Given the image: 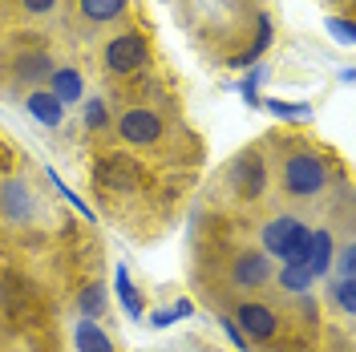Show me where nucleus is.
I'll return each mask as SVG.
<instances>
[{
  "mask_svg": "<svg viewBox=\"0 0 356 352\" xmlns=\"http://www.w3.org/2000/svg\"><path fill=\"white\" fill-rule=\"evenodd\" d=\"M308 239H312V231L300 215H275L259 231L264 251L271 259H280L284 267H304V259H308Z\"/></svg>",
  "mask_w": 356,
  "mask_h": 352,
  "instance_id": "1",
  "label": "nucleus"
},
{
  "mask_svg": "<svg viewBox=\"0 0 356 352\" xmlns=\"http://www.w3.org/2000/svg\"><path fill=\"white\" fill-rule=\"evenodd\" d=\"M284 191L288 198H316L324 186H328V162L316 154V150H291L284 158Z\"/></svg>",
  "mask_w": 356,
  "mask_h": 352,
  "instance_id": "2",
  "label": "nucleus"
},
{
  "mask_svg": "<svg viewBox=\"0 0 356 352\" xmlns=\"http://www.w3.org/2000/svg\"><path fill=\"white\" fill-rule=\"evenodd\" d=\"M102 61H106V69H110L113 77H134V73H142V69L150 65V41L138 29H122V33H113L110 41H106Z\"/></svg>",
  "mask_w": 356,
  "mask_h": 352,
  "instance_id": "3",
  "label": "nucleus"
},
{
  "mask_svg": "<svg viewBox=\"0 0 356 352\" xmlns=\"http://www.w3.org/2000/svg\"><path fill=\"white\" fill-rule=\"evenodd\" d=\"M142 182V166L134 154H102L93 166V186L106 195H134Z\"/></svg>",
  "mask_w": 356,
  "mask_h": 352,
  "instance_id": "4",
  "label": "nucleus"
},
{
  "mask_svg": "<svg viewBox=\"0 0 356 352\" xmlns=\"http://www.w3.org/2000/svg\"><path fill=\"white\" fill-rule=\"evenodd\" d=\"M162 134H166V122H162V113L150 110V106H130V110H122V118H118V138H122L126 146H134V150L158 146Z\"/></svg>",
  "mask_w": 356,
  "mask_h": 352,
  "instance_id": "5",
  "label": "nucleus"
},
{
  "mask_svg": "<svg viewBox=\"0 0 356 352\" xmlns=\"http://www.w3.org/2000/svg\"><path fill=\"white\" fill-rule=\"evenodd\" d=\"M227 186H231V195H239V198H264L267 191V162L259 154H239L231 166H227Z\"/></svg>",
  "mask_w": 356,
  "mask_h": 352,
  "instance_id": "6",
  "label": "nucleus"
},
{
  "mask_svg": "<svg viewBox=\"0 0 356 352\" xmlns=\"http://www.w3.org/2000/svg\"><path fill=\"white\" fill-rule=\"evenodd\" d=\"M0 219L13 227H29L37 219V195L29 191V182H21V178L0 182Z\"/></svg>",
  "mask_w": 356,
  "mask_h": 352,
  "instance_id": "7",
  "label": "nucleus"
},
{
  "mask_svg": "<svg viewBox=\"0 0 356 352\" xmlns=\"http://www.w3.org/2000/svg\"><path fill=\"white\" fill-rule=\"evenodd\" d=\"M231 320L247 340H275V332H280V312L271 304H259V300H243Z\"/></svg>",
  "mask_w": 356,
  "mask_h": 352,
  "instance_id": "8",
  "label": "nucleus"
},
{
  "mask_svg": "<svg viewBox=\"0 0 356 352\" xmlns=\"http://www.w3.org/2000/svg\"><path fill=\"white\" fill-rule=\"evenodd\" d=\"M0 308L8 312L17 324H37L41 320V304H37V291L21 280H0Z\"/></svg>",
  "mask_w": 356,
  "mask_h": 352,
  "instance_id": "9",
  "label": "nucleus"
},
{
  "mask_svg": "<svg viewBox=\"0 0 356 352\" xmlns=\"http://www.w3.org/2000/svg\"><path fill=\"white\" fill-rule=\"evenodd\" d=\"M271 280V255L264 247H251V251H239L235 264H231V284L243 287V291H255Z\"/></svg>",
  "mask_w": 356,
  "mask_h": 352,
  "instance_id": "10",
  "label": "nucleus"
},
{
  "mask_svg": "<svg viewBox=\"0 0 356 352\" xmlns=\"http://www.w3.org/2000/svg\"><path fill=\"white\" fill-rule=\"evenodd\" d=\"M332 259H336V239H332V231H312L304 271H308L312 280H320V275H328V271H332Z\"/></svg>",
  "mask_w": 356,
  "mask_h": 352,
  "instance_id": "11",
  "label": "nucleus"
},
{
  "mask_svg": "<svg viewBox=\"0 0 356 352\" xmlns=\"http://www.w3.org/2000/svg\"><path fill=\"white\" fill-rule=\"evenodd\" d=\"M49 93L61 102V106H73V102H81L86 97V77H81V69H53L49 73Z\"/></svg>",
  "mask_w": 356,
  "mask_h": 352,
  "instance_id": "12",
  "label": "nucleus"
},
{
  "mask_svg": "<svg viewBox=\"0 0 356 352\" xmlns=\"http://www.w3.org/2000/svg\"><path fill=\"white\" fill-rule=\"evenodd\" d=\"M271 41H275V24H271V17H267V13H259V21H255V41H251V49H243L239 57H231L227 65H231V69H251V65H259V57H264L267 49H271Z\"/></svg>",
  "mask_w": 356,
  "mask_h": 352,
  "instance_id": "13",
  "label": "nucleus"
},
{
  "mask_svg": "<svg viewBox=\"0 0 356 352\" xmlns=\"http://www.w3.org/2000/svg\"><path fill=\"white\" fill-rule=\"evenodd\" d=\"M73 349L77 352H113V340L97 320L81 316V320H73Z\"/></svg>",
  "mask_w": 356,
  "mask_h": 352,
  "instance_id": "14",
  "label": "nucleus"
},
{
  "mask_svg": "<svg viewBox=\"0 0 356 352\" xmlns=\"http://www.w3.org/2000/svg\"><path fill=\"white\" fill-rule=\"evenodd\" d=\"M24 106H29V113H33L41 126H49V130L65 122V106H61V102H57L49 89H33V93L24 97Z\"/></svg>",
  "mask_w": 356,
  "mask_h": 352,
  "instance_id": "15",
  "label": "nucleus"
},
{
  "mask_svg": "<svg viewBox=\"0 0 356 352\" xmlns=\"http://www.w3.org/2000/svg\"><path fill=\"white\" fill-rule=\"evenodd\" d=\"M130 8V0H77V13L86 24H113Z\"/></svg>",
  "mask_w": 356,
  "mask_h": 352,
  "instance_id": "16",
  "label": "nucleus"
},
{
  "mask_svg": "<svg viewBox=\"0 0 356 352\" xmlns=\"http://www.w3.org/2000/svg\"><path fill=\"white\" fill-rule=\"evenodd\" d=\"M77 312H81L86 320H106V312H110V296H106V287L102 284H86L81 287V296H77Z\"/></svg>",
  "mask_w": 356,
  "mask_h": 352,
  "instance_id": "17",
  "label": "nucleus"
},
{
  "mask_svg": "<svg viewBox=\"0 0 356 352\" xmlns=\"http://www.w3.org/2000/svg\"><path fill=\"white\" fill-rule=\"evenodd\" d=\"M113 287H118V300H122V308H126V316H134V320H142V291L134 287V280H130V271L126 267H118L113 271Z\"/></svg>",
  "mask_w": 356,
  "mask_h": 352,
  "instance_id": "18",
  "label": "nucleus"
},
{
  "mask_svg": "<svg viewBox=\"0 0 356 352\" xmlns=\"http://www.w3.org/2000/svg\"><path fill=\"white\" fill-rule=\"evenodd\" d=\"M17 73H21V77L29 81V86H33V81H49L53 65H49V57H44V53H29V57H21Z\"/></svg>",
  "mask_w": 356,
  "mask_h": 352,
  "instance_id": "19",
  "label": "nucleus"
},
{
  "mask_svg": "<svg viewBox=\"0 0 356 352\" xmlns=\"http://www.w3.org/2000/svg\"><path fill=\"white\" fill-rule=\"evenodd\" d=\"M275 280H280V287L284 291H291V296H304L312 287V275L304 271V267H280V271H271Z\"/></svg>",
  "mask_w": 356,
  "mask_h": 352,
  "instance_id": "20",
  "label": "nucleus"
},
{
  "mask_svg": "<svg viewBox=\"0 0 356 352\" xmlns=\"http://www.w3.org/2000/svg\"><path fill=\"white\" fill-rule=\"evenodd\" d=\"M267 113H275V118H284V122H308L312 118V106H296V102H275V97H267L259 102Z\"/></svg>",
  "mask_w": 356,
  "mask_h": 352,
  "instance_id": "21",
  "label": "nucleus"
},
{
  "mask_svg": "<svg viewBox=\"0 0 356 352\" xmlns=\"http://www.w3.org/2000/svg\"><path fill=\"white\" fill-rule=\"evenodd\" d=\"M81 122H86V130H106V126H110V106H106V102H102V97H89L86 102V118H81Z\"/></svg>",
  "mask_w": 356,
  "mask_h": 352,
  "instance_id": "22",
  "label": "nucleus"
},
{
  "mask_svg": "<svg viewBox=\"0 0 356 352\" xmlns=\"http://www.w3.org/2000/svg\"><path fill=\"white\" fill-rule=\"evenodd\" d=\"M332 304L344 312V316H353L356 312V280H336L332 284Z\"/></svg>",
  "mask_w": 356,
  "mask_h": 352,
  "instance_id": "23",
  "label": "nucleus"
},
{
  "mask_svg": "<svg viewBox=\"0 0 356 352\" xmlns=\"http://www.w3.org/2000/svg\"><path fill=\"white\" fill-rule=\"evenodd\" d=\"M267 81V69L264 65H251L247 69V77H243V86H239V93L247 97V106H259V97H255V89Z\"/></svg>",
  "mask_w": 356,
  "mask_h": 352,
  "instance_id": "24",
  "label": "nucleus"
},
{
  "mask_svg": "<svg viewBox=\"0 0 356 352\" xmlns=\"http://www.w3.org/2000/svg\"><path fill=\"white\" fill-rule=\"evenodd\" d=\"M332 267L340 271V280H353V271H356V247H353V243L336 247V259H332Z\"/></svg>",
  "mask_w": 356,
  "mask_h": 352,
  "instance_id": "25",
  "label": "nucleus"
},
{
  "mask_svg": "<svg viewBox=\"0 0 356 352\" xmlns=\"http://www.w3.org/2000/svg\"><path fill=\"white\" fill-rule=\"evenodd\" d=\"M328 33H332L340 45H356V24H353V17H328Z\"/></svg>",
  "mask_w": 356,
  "mask_h": 352,
  "instance_id": "26",
  "label": "nucleus"
},
{
  "mask_svg": "<svg viewBox=\"0 0 356 352\" xmlns=\"http://www.w3.org/2000/svg\"><path fill=\"white\" fill-rule=\"evenodd\" d=\"M49 182H53V186H57V191H61V198H65L69 207H73V211H81V215H86V219H93V211H89L86 202H81V198L73 195V191H69L65 182H61V175H57V170H49Z\"/></svg>",
  "mask_w": 356,
  "mask_h": 352,
  "instance_id": "27",
  "label": "nucleus"
},
{
  "mask_svg": "<svg viewBox=\"0 0 356 352\" xmlns=\"http://www.w3.org/2000/svg\"><path fill=\"white\" fill-rule=\"evenodd\" d=\"M24 13H33V17H49L53 8H57V0H21Z\"/></svg>",
  "mask_w": 356,
  "mask_h": 352,
  "instance_id": "28",
  "label": "nucleus"
},
{
  "mask_svg": "<svg viewBox=\"0 0 356 352\" xmlns=\"http://www.w3.org/2000/svg\"><path fill=\"white\" fill-rule=\"evenodd\" d=\"M222 332H227V336L235 340V349H239V352H247V336H243V332H239V328H235V320H231V316L222 320Z\"/></svg>",
  "mask_w": 356,
  "mask_h": 352,
  "instance_id": "29",
  "label": "nucleus"
},
{
  "mask_svg": "<svg viewBox=\"0 0 356 352\" xmlns=\"http://www.w3.org/2000/svg\"><path fill=\"white\" fill-rule=\"evenodd\" d=\"M150 324H154V328H170V324H175V312H170V308H158L154 316H150Z\"/></svg>",
  "mask_w": 356,
  "mask_h": 352,
  "instance_id": "30",
  "label": "nucleus"
},
{
  "mask_svg": "<svg viewBox=\"0 0 356 352\" xmlns=\"http://www.w3.org/2000/svg\"><path fill=\"white\" fill-rule=\"evenodd\" d=\"M4 170H13V150L0 142V175H4Z\"/></svg>",
  "mask_w": 356,
  "mask_h": 352,
  "instance_id": "31",
  "label": "nucleus"
},
{
  "mask_svg": "<svg viewBox=\"0 0 356 352\" xmlns=\"http://www.w3.org/2000/svg\"><path fill=\"white\" fill-rule=\"evenodd\" d=\"M175 316H191V312H195V304H191V300H175Z\"/></svg>",
  "mask_w": 356,
  "mask_h": 352,
  "instance_id": "32",
  "label": "nucleus"
}]
</instances>
